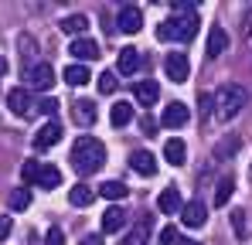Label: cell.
<instances>
[{
  "instance_id": "cell-15",
  "label": "cell",
  "mask_w": 252,
  "mask_h": 245,
  "mask_svg": "<svg viewBox=\"0 0 252 245\" xmlns=\"http://www.w3.org/2000/svg\"><path fill=\"white\" fill-rule=\"evenodd\" d=\"M129 167H133L140 177H150V174L157 170V160H154V153H150V150H136V153L129 157Z\"/></svg>"
},
{
  "instance_id": "cell-31",
  "label": "cell",
  "mask_w": 252,
  "mask_h": 245,
  "mask_svg": "<svg viewBox=\"0 0 252 245\" xmlns=\"http://www.w3.org/2000/svg\"><path fill=\"white\" fill-rule=\"evenodd\" d=\"M177 239H181V235H177V228H174V225L160 228V245H177Z\"/></svg>"
},
{
  "instance_id": "cell-28",
  "label": "cell",
  "mask_w": 252,
  "mask_h": 245,
  "mask_svg": "<svg viewBox=\"0 0 252 245\" xmlns=\"http://www.w3.org/2000/svg\"><path fill=\"white\" fill-rule=\"evenodd\" d=\"M28 204H31V191H28V187H17V191H10V208H14V211H24Z\"/></svg>"
},
{
  "instance_id": "cell-32",
  "label": "cell",
  "mask_w": 252,
  "mask_h": 245,
  "mask_svg": "<svg viewBox=\"0 0 252 245\" xmlns=\"http://www.w3.org/2000/svg\"><path fill=\"white\" fill-rule=\"evenodd\" d=\"M44 245H65V232H62V228H48V239H44Z\"/></svg>"
},
{
  "instance_id": "cell-39",
  "label": "cell",
  "mask_w": 252,
  "mask_h": 245,
  "mask_svg": "<svg viewBox=\"0 0 252 245\" xmlns=\"http://www.w3.org/2000/svg\"><path fill=\"white\" fill-rule=\"evenodd\" d=\"M184 245H201V242H184Z\"/></svg>"
},
{
  "instance_id": "cell-6",
  "label": "cell",
  "mask_w": 252,
  "mask_h": 245,
  "mask_svg": "<svg viewBox=\"0 0 252 245\" xmlns=\"http://www.w3.org/2000/svg\"><path fill=\"white\" fill-rule=\"evenodd\" d=\"M28 85L38 89V92H48V89L55 85V68H51L48 61L34 65V68H28Z\"/></svg>"
},
{
  "instance_id": "cell-27",
  "label": "cell",
  "mask_w": 252,
  "mask_h": 245,
  "mask_svg": "<svg viewBox=\"0 0 252 245\" xmlns=\"http://www.w3.org/2000/svg\"><path fill=\"white\" fill-rule=\"evenodd\" d=\"M89 79H92V75H89L85 65H68V68H65V82H68V85H85Z\"/></svg>"
},
{
  "instance_id": "cell-20",
  "label": "cell",
  "mask_w": 252,
  "mask_h": 245,
  "mask_svg": "<svg viewBox=\"0 0 252 245\" xmlns=\"http://www.w3.org/2000/svg\"><path fill=\"white\" fill-rule=\"evenodd\" d=\"M164 157H167V163H174V167H181L184 163V157H188V147H184V140H167L164 143Z\"/></svg>"
},
{
  "instance_id": "cell-37",
  "label": "cell",
  "mask_w": 252,
  "mask_h": 245,
  "mask_svg": "<svg viewBox=\"0 0 252 245\" xmlns=\"http://www.w3.org/2000/svg\"><path fill=\"white\" fill-rule=\"evenodd\" d=\"M82 245H99V235H85Z\"/></svg>"
},
{
  "instance_id": "cell-25",
  "label": "cell",
  "mask_w": 252,
  "mask_h": 245,
  "mask_svg": "<svg viewBox=\"0 0 252 245\" xmlns=\"http://www.w3.org/2000/svg\"><path fill=\"white\" fill-rule=\"evenodd\" d=\"M126 194H129V187H126L123 181H106L102 184V198H109V201H120Z\"/></svg>"
},
{
  "instance_id": "cell-36",
  "label": "cell",
  "mask_w": 252,
  "mask_h": 245,
  "mask_svg": "<svg viewBox=\"0 0 252 245\" xmlns=\"http://www.w3.org/2000/svg\"><path fill=\"white\" fill-rule=\"evenodd\" d=\"M232 150H235V140H228V143H221V150H218V153H221V157H228Z\"/></svg>"
},
{
  "instance_id": "cell-2",
  "label": "cell",
  "mask_w": 252,
  "mask_h": 245,
  "mask_svg": "<svg viewBox=\"0 0 252 245\" xmlns=\"http://www.w3.org/2000/svg\"><path fill=\"white\" fill-rule=\"evenodd\" d=\"M194 34H198V17L194 14H174V17L157 24L160 41H191Z\"/></svg>"
},
{
  "instance_id": "cell-9",
  "label": "cell",
  "mask_w": 252,
  "mask_h": 245,
  "mask_svg": "<svg viewBox=\"0 0 252 245\" xmlns=\"http://www.w3.org/2000/svg\"><path fill=\"white\" fill-rule=\"evenodd\" d=\"M68 51H72V58H79V65H82V61H95V58L102 55V51H99V44H95L92 38H75Z\"/></svg>"
},
{
  "instance_id": "cell-24",
  "label": "cell",
  "mask_w": 252,
  "mask_h": 245,
  "mask_svg": "<svg viewBox=\"0 0 252 245\" xmlns=\"http://www.w3.org/2000/svg\"><path fill=\"white\" fill-rule=\"evenodd\" d=\"M129 120H133V109H129V102H116V106L109 109V122H113V126H126Z\"/></svg>"
},
{
  "instance_id": "cell-35",
  "label": "cell",
  "mask_w": 252,
  "mask_h": 245,
  "mask_svg": "<svg viewBox=\"0 0 252 245\" xmlns=\"http://www.w3.org/2000/svg\"><path fill=\"white\" fill-rule=\"evenodd\" d=\"M10 232H14V221H10V218L3 214V218H0V242H3V239H7Z\"/></svg>"
},
{
  "instance_id": "cell-8",
  "label": "cell",
  "mask_w": 252,
  "mask_h": 245,
  "mask_svg": "<svg viewBox=\"0 0 252 245\" xmlns=\"http://www.w3.org/2000/svg\"><path fill=\"white\" fill-rule=\"evenodd\" d=\"M58 140H62V126L51 120V122H44L41 129L34 133V150H51Z\"/></svg>"
},
{
  "instance_id": "cell-7",
  "label": "cell",
  "mask_w": 252,
  "mask_h": 245,
  "mask_svg": "<svg viewBox=\"0 0 252 245\" xmlns=\"http://www.w3.org/2000/svg\"><path fill=\"white\" fill-rule=\"evenodd\" d=\"M188 106L184 102H170V106H164V113H160V122L167 126V129H181L184 122H188Z\"/></svg>"
},
{
  "instance_id": "cell-38",
  "label": "cell",
  "mask_w": 252,
  "mask_h": 245,
  "mask_svg": "<svg viewBox=\"0 0 252 245\" xmlns=\"http://www.w3.org/2000/svg\"><path fill=\"white\" fill-rule=\"evenodd\" d=\"M3 72H7V61H3V58H0V75H3Z\"/></svg>"
},
{
  "instance_id": "cell-4",
  "label": "cell",
  "mask_w": 252,
  "mask_h": 245,
  "mask_svg": "<svg viewBox=\"0 0 252 245\" xmlns=\"http://www.w3.org/2000/svg\"><path fill=\"white\" fill-rule=\"evenodd\" d=\"M116 28H120L123 34H136V31L143 28V10H140L136 3H123V7H120V17H116Z\"/></svg>"
},
{
  "instance_id": "cell-11",
  "label": "cell",
  "mask_w": 252,
  "mask_h": 245,
  "mask_svg": "<svg viewBox=\"0 0 252 245\" xmlns=\"http://www.w3.org/2000/svg\"><path fill=\"white\" fill-rule=\"evenodd\" d=\"M133 99L140 102V106H157V99H160V89H157V82H136L133 85Z\"/></svg>"
},
{
  "instance_id": "cell-18",
  "label": "cell",
  "mask_w": 252,
  "mask_h": 245,
  "mask_svg": "<svg viewBox=\"0 0 252 245\" xmlns=\"http://www.w3.org/2000/svg\"><path fill=\"white\" fill-rule=\"evenodd\" d=\"M38 187H44V191H55L58 184H62V170L58 167H51V163H44L41 170H38V181H34Z\"/></svg>"
},
{
  "instance_id": "cell-17",
  "label": "cell",
  "mask_w": 252,
  "mask_h": 245,
  "mask_svg": "<svg viewBox=\"0 0 252 245\" xmlns=\"http://www.w3.org/2000/svg\"><path fill=\"white\" fill-rule=\"evenodd\" d=\"M157 208H160V214H177V211H181V194H177V187H164L160 198H157Z\"/></svg>"
},
{
  "instance_id": "cell-3",
  "label": "cell",
  "mask_w": 252,
  "mask_h": 245,
  "mask_svg": "<svg viewBox=\"0 0 252 245\" xmlns=\"http://www.w3.org/2000/svg\"><path fill=\"white\" fill-rule=\"evenodd\" d=\"M246 102H249L246 89H239V85H218V92H215V116L218 120H232V116H239V109Z\"/></svg>"
},
{
  "instance_id": "cell-12",
  "label": "cell",
  "mask_w": 252,
  "mask_h": 245,
  "mask_svg": "<svg viewBox=\"0 0 252 245\" xmlns=\"http://www.w3.org/2000/svg\"><path fill=\"white\" fill-rule=\"evenodd\" d=\"M150 232H154V221H150V214H143V218H140V221L129 228V235L123 239V245H147Z\"/></svg>"
},
{
  "instance_id": "cell-23",
  "label": "cell",
  "mask_w": 252,
  "mask_h": 245,
  "mask_svg": "<svg viewBox=\"0 0 252 245\" xmlns=\"http://www.w3.org/2000/svg\"><path fill=\"white\" fill-rule=\"evenodd\" d=\"M85 28H89V17H82V14H72V17L62 21V31H65V34H75V38L85 34Z\"/></svg>"
},
{
  "instance_id": "cell-21",
  "label": "cell",
  "mask_w": 252,
  "mask_h": 245,
  "mask_svg": "<svg viewBox=\"0 0 252 245\" xmlns=\"http://www.w3.org/2000/svg\"><path fill=\"white\" fill-rule=\"evenodd\" d=\"M140 61H143V58H140V51H136V48H123L116 65H120V72H123V75H133V72L140 68Z\"/></svg>"
},
{
  "instance_id": "cell-30",
  "label": "cell",
  "mask_w": 252,
  "mask_h": 245,
  "mask_svg": "<svg viewBox=\"0 0 252 245\" xmlns=\"http://www.w3.org/2000/svg\"><path fill=\"white\" fill-rule=\"evenodd\" d=\"M38 170H41V163H38V160H28L24 167H21V177H24L28 184H34V181H38Z\"/></svg>"
},
{
  "instance_id": "cell-16",
  "label": "cell",
  "mask_w": 252,
  "mask_h": 245,
  "mask_svg": "<svg viewBox=\"0 0 252 245\" xmlns=\"http://www.w3.org/2000/svg\"><path fill=\"white\" fill-rule=\"evenodd\" d=\"M95 116H99V113H95V102H89V99H79V102L72 106V120L79 122V126H92Z\"/></svg>"
},
{
  "instance_id": "cell-19",
  "label": "cell",
  "mask_w": 252,
  "mask_h": 245,
  "mask_svg": "<svg viewBox=\"0 0 252 245\" xmlns=\"http://www.w3.org/2000/svg\"><path fill=\"white\" fill-rule=\"evenodd\" d=\"M225 48H228V34H225V28L215 24V28L208 31V58H218Z\"/></svg>"
},
{
  "instance_id": "cell-29",
  "label": "cell",
  "mask_w": 252,
  "mask_h": 245,
  "mask_svg": "<svg viewBox=\"0 0 252 245\" xmlns=\"http://www.w3.org/2000/svg\"><path fill=\"white\" fill-rule=\"evenodd\" d=\"M95 85H99V92H102V95H109V92H116V85H120V79H116L113 72H102Z\"/></svg>"
},
{
  "instance_id": "cell-14",
  "label": "cell",
  "mask_w": 252,
  "mask_h": 245,
  "mask_svg": "<svg viewBox=\"0 0 252 245\" xmlns=\"http://www.w3.org/2000/svg\"><path fill=\"white\" fill-rule=\"evenodd\" d=\"M123 225H126V211L120 208V204H113V208H106V211H102V232H106V235L120 232Z\"/></svg>"
},
{
  "instance_id": "cell-34",
  "label": "cell",
  "mask_w": 252,
  "mask_h": 245,
  "mask_svg": "<svg viewBox=\"0 0 252 245\" xmlns=\"http://www.w3.org/2000/svg\"><path fill=\"white\" fill-rule=\"evenodd\" d=\"M232 228L235 232H246V211H235L232 214Z\"/></svg>"
},
{
  "instance_id": "cell-5",
  "label": "cell",
  "mask_w": 252,
  "mask_h": 245,
  "mask_svg": "<svg viewBox=\"0 0 252 245\" xmlns=\"http://www.w3.org/2000/svg\"><path fill=\"white\" fill-rule=\"evenodd\" d=\"M164 68H167V79L170 82H184L188 75H191V61H188L184 51H170L167 61H164Z\"/></svg>"
},
{
  "instance_id": "cell-13",
  "label": "cell",
  "mask_w": 252,
  "mask_h": 245,
  "mask_svg": "<svg viewBox=\"0 0 252 245\" xmlns=\"http://www.w3.org/2000/svg\"><path fill=\"white\" fill-rule=\"evenodd\" d=\"M7 106H10L14 116H28V113H31V95H28V89H10V92H7Z\"/></svg>"
},
{
  "instance_id": "cell-33",
  "label": "cell",
  "mask_w": 252,
  "mask_h": 245,
  "mask_svg": "<svg viewBox=\"0 0 252 245\" xmlns=\"http://www.w3.org/2000/svg\"><path fill=\"white\" fill-rule=\"evenodd\" d=\"M38 109H41L44 116H55V113H58V102H55V99H44V102H38Z\"/></svg>"
},
{
  "instance_id": "cell-1",
  "label": "cell",
  "mask_w": 252,
  "mask_h": 245,
  "mask_svg": "<svg viewBox=\"0 0 252 245\" xmlns=\"http://www.w3.org/2000/svg\"><path fill=\"white\" fill-rule=\"evenodd\" d=\"M102 163H106V147H102L95 136H79L75 147H72V167H75L82 177H89V174L102 170Z\"/></svg>"
},
{
  "instance_id": "cell-26",
  "label": "cell",
  "mask_w": 252,
  "mask_h": 245,
  "mask_svg": "<svg viewBox=\"0 0 252 245\" xmlns=\"http://www.w3.org/2000/svg\"><path fill=\"white\" fill-rule=\"evenodd\" d=\"M232 191H235V181H232V177H221V181H218V191H215V208L228 204V198H232Z\"/></svg>"
},
{
  "instance_id": "cell-22",
  "label": "cell",
  "mask_w": 252,
  "mask_h": 245,
  "mask_svg": "<svg viewBox=\"0 0 252 245\" xmlns=\"http://www.w3.org/2000/svg\"><path fill=\"white\" fill-rule=\"evenodd\" d=\"M68 201L75 204V208H89V204L95 201V191H92L89 184H75V187L68 191Z\"/></svg>"
},
{
  "instance_id": "cell-10",
  "label": "cell",
  "mask_w": 252,
  "mask_h": 245,
  "mask_svg": "<svg viewBox=\"0 0 252 245\" xmlns=\"http://www.w3.org/2000/svg\"><path fill=\"white\" fill-rule=\"evenodd\" d=\"M181 214H184V225L188 228H201L205 218H208V208L201 201H188V204H181Z\"/></svg>"
}]
</instances>
